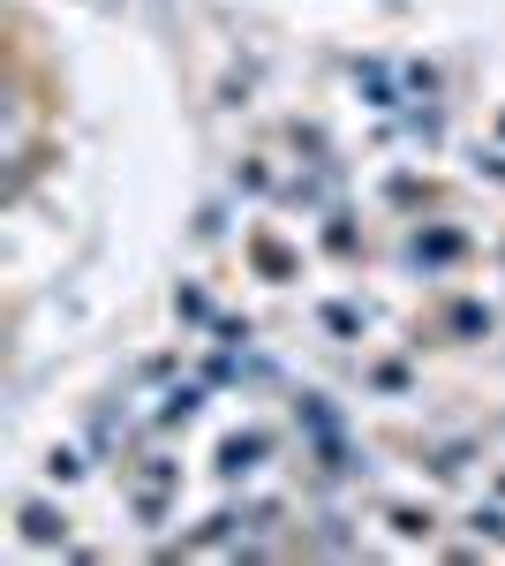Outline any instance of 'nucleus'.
Instances as JSON below:
<instances>
[]
</instances>
